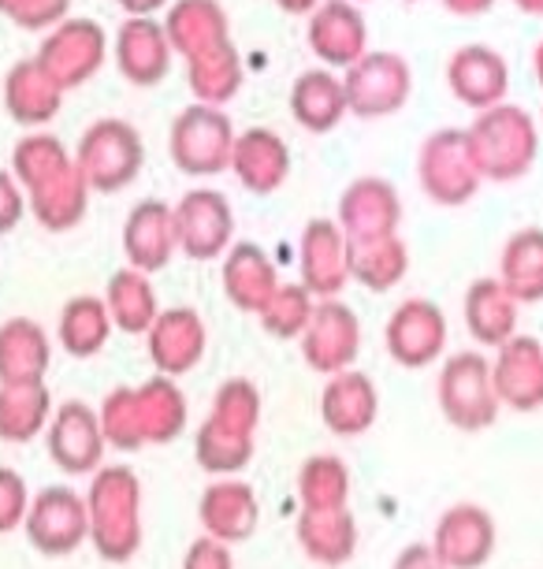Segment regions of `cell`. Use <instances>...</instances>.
I'll return each mask as SVG.
<instances>
[{
  "mask_svg": "<svg viewBox=\"0 0 543 569\" xmlns=\"http://www.w3.org/2000/svg\"><path fill=\"white\" fill-rule=\"evenodd\" d=\"M12 176L27 194V209L46 231L79 228L93 190L82 179L74 153L49 131H30L12 149Z\"/></svg>",
  "mask_w": 543,
  "mask_h": 569,
  "instance_id": "6da1fadb",
  "label": "cell"
},
{
  "mask_svg": "<svg viewBox=\"0 0 543 569\" xmlns=\"http://www.w3.org/2000/svg\"><path fill=\"white\" fill-rule=\"evenodd\" d=\"M104 439L120 450H138L145 443H172L183 432L187 399L172 376H153L142 388L112 391L101 406Z\"/></svg>",
  "mask_w": 543,
  "mask_h": 569,
  "instance_id": "7a4b0ae2",
  "label": "cell"
},
{
  "mask_svg": "<svg viewBox=\"0 0 543 569\" xmlns=\"http://www.w3.org/2000/svg\"><path fill=\"white\" fill-rule=\"evenodd\" d=\"M465 138H470L481 176L492 182L525 179L540 157V123L514 101L476 112L473 123L465 127Z\"/></svg>",
  "mask_w": 543,
  "mask_h": 569,
  "instance_id": "3957f363",
  "label": "cell"
},
{
  "mask_svg": "<svg viewBox=\"0 0 543 569\" xmlns=\"http://www.w3.org/2000/svg\"><path fill=\"white\" fill-rule=\"evenodd\" d=\"M90 540L109 562H131L142 547V485L127 466L98 469L87 496Z\"/></svg>",
  "mask_w": 543,
  "mask_h": 569,
  "instance_id": "277c9868",
  "label": "cell"
},
{
  "mask_svg": "<svg viewBox=\"0 0 543 569\" xmlns=\"http://www.w3.org/2000/svg\"><path fill=\"white\" fill-rule=\"evenodd\" d=\"M74 164H79L93 194H120L142 176L145 142L134 123L120 120V116H104V120H93L82 131Z\"/></svg>",
  "mask_w": 543,
  "mask_h": 569,
  "instance_id": "5b68a950",
  "label": "cell"
},
{
  "mask_svg": "<svg viewBox=\"0 0 543 569\" xmlns=\"http://www.w3.org/2000/svg\"><path fill=\"white\" fill-rule=\"evenodd\" d=\"M435 399L457 432H484L499 421V410H503L492 361L481 350H457L443 361L440 380H435Z\"/></svg>",
  "mask_w": 543,
  "mask_h": 569,
  "instance_id": "8992f818",
  "label": "cell"
},
{
  "mask_svg": "<svg viewBox=\"0 0 543 569\" xmlns=\"http://www.w3.org/2000/svg\"><path fill=\"white\" fill-rule=\"evenodd\" d=\"M235 123L217 104L194 101L168 127V157L183 176H220L231 168V149H235Z\"/></svg>",
  "mask_w": 543,
  "mask_h": 569,
  "instance_id": "52a82bcc",
  "label": "cell"
},
{
  "mask_svg": "<svg viewBox=\"0 0 543 569\" xmlns=\"http://www.w3.org/2000/svg\"><path fill=\"white\" fill-rule=\"evenodd\" d=\"M418 182L435 206L457 209L481 190V168L473 160L465 127H440L418 149Z\"/></svg>",
  "mask_w": 543,
  "mask_h": 569,
  "instance_id": "ba28073f",
  "label": "cell"
},
{
  "mask_svg": "<svg viewBox=\"0 0 543 569\" xmlns=\"http://www.w3.org/2000/svg\"><path fill=\"white\" fill-rule=\"evenodd\" d=\"M343 86L350 116L383 120V116H395L406 109L413 93V71L406 57H399V52L369 49L365 57L343 71Z\"/></svg>",
  "mask_w": 543,
  "mask_h": 569,
  "instance_id": "9c48e42d",
  "label": "cell"
},
{
  "mask_svg": "<svg viewBox=\"0 0 543 569\" xmlns=\"http://www.w3.org/2000/svg\"><path fill=\"white\" fill-rule=\"evenodd\" d=\"M23 529H27V540L34 543L41 555H49V558L74 555L90 540V507L74 488L49 485L30 499Z\"/></svg>",
  "mask_w": 543,
  "mask_h": 569,
  "instance_id": "30bf717a",
  "label": "cell"
},
{
  "mask_svg": "<svg viewBox=\"0 0 543 569\" xmlns=\"http://www.w3.org/2000/svg\"><path fill=\"white\" fill-rule=\"evenodd\" d=\"M34 57L63 90H79L104 68L109 34L93 19H63V23L46 30V41H41Z\"/></svg>",
  "mask_w": 543,
  "mask_h": 569,
  "instance_id": "8fae6325",
  "label": "cell"
},
{
  "mask_svg": "<svg viewBox=\"0 0 543 569\" xmlns=\"http://www.w3.org/2000/svg\"><path fill=\"white\" fill-rule=\"evenodd\" d=\"M179 253L190 261H212L235 246V209L220 190L198 187L172 206Z\"/></svg>",
  "mask_w": 543,
  "mask_h": 569,
  "instance_id": "7c38bea8",
  "label": "cell"
},
{
  "mask_svg": "<svg viewBox=\"0 0 543 569\" xmlns=\"http://www.w3.org/2000/svg\"><path fill=\"white\" fill-rule=\"evenodd\" d=\"M302 358L313 372L335 376L354 369L361 353V320L346 302L339 298H316L313 317L302 336Z\"/></svg>",
  "mask_w": 543,
  "mask_h": 569,
  "instance_id": "4fadbf2b",
  "label": "cell"
},
{
  "mask_svg": "<svg viewBox=\"0 0 543 569\" xmlns=\"http://www.w3.org/2000/svg\"><path fill=\"white\" fill-rule=\"evenodd\" d=\"M46 443H49V458L57 461L63 472L82 477V472L101 469L109 439H104L101 413L93 410L90 402L68 399L52 410L49 425H46Z\"/></svg>",
  "mask_w": 543,
  "mask_h": 569,
  "instance_id": "5bb4252c",
  "label": "cell"
},
{
  "mask_svg": "<svg viewBox=\"0 0 543 569\" xmlns=\"http://www.w3.org/2000/svg\"><path fill=\"white\" fill-rule=\"evenodd\" d=\"M383 347L402 369H429L446 350L443 309L429 298H406L383 328Z\"/></svg>",
  "mask_w": 543,
  "mask_h": 569,
  "instance_id": "9a60e30c",
  "label": "cell"
},
{
  "mask_svg": "<svg viewBox=\"0 0 543 569\" xmlns=\"http://www.w3.org/2000/svg\"><path fill=\"white\" fill-rule=\"evenodd\" d=\"M305 41L321 68L346 71L369 52V23L354 0H324L313 16H305Z\"/></svg>",
  "mask_w": 543,
  "mask_h": 569,
  "instance_id": "2e32d148",
  "label": "cell"
},
{
  "mask_svg": "<svg viewBox=\"0 0 543 569\" xmlns=\"http://www.w3.org/2000/svg\"><path fill=\"white\" fill-rule=\"evenodd\" d=\"M402 223V198L388 179L361 176L339 198V228L346 242H372L399 234Z\"/></svg>",
  "mask_w": 543,
  "mask_h": 569,
  "instance_id": "e0dca14e",
  "label": "cell"
},
{
  "mask_svg": "<svg viewBox=\"0 0 543 569\" xmlns=\"http://www.w3.org/2000/svg\"><path fill=\"white\" fill-rule=\"evenodd\" d=\"M205 320H201L198 309L190 306H175V309H161V317L153 320V328L145 331V350L149 361L161 376H187L190 369H198L201 358H205Z\"/></svg>",
  "mask_w": 543,
  "mask_h": 569,
  "instance_id": "ac0fdd59",
  "label": "cell"
},
{
  "mask_svg": "<svg viewBox=\"0 0 543 569\" xmlns=\"http://www.w3.org/2000/svg\"><path fill=\"white\" fill-rule=\"evenodd\" d=\"M495 518L476 502H457L440 518L432 536L435 555L446 569H481L495 551Z\"/></svg>",
  "mask_w": 543,
  "mask_h": 569,
  "instance_id": "d6986e66",
  "label": "cell"
},
{
  "mask_svg": "<svg viewBox=\"0 0 543 569\" xmlns=\"http://www.w3.org/2000/svg\"><path fill=\"white\" fill-rule=\"evenodd\" d=\"M115 68L131 86H161L172 71L175 49L164 34L161 19H123L112 41Z\"/></svg>",
  "mask_w": 543,
  "mask_h": 569,
  "instance_id": "ffe728a7",
  "label": "cell"
},
{
  "mask_svg": "<svg viewBox=\"0 0 543 569\" xmlns=\"http://www.w3.org/2000/svg\"><path fill=\"white\" fill-rule=\"evenodd\" d=\"M350 283V242L339 220L313 217L302 231V287L313 298H339Z\"/></svg>",
  "mask_w": 543,
  "mask_h": 569,
  "instance_id": "44dd1931",
  "label": "cell"
},
{
  "mask_svg": "<svg viewBox=\"0 0 543 569\" xmlns=\"http://www.w3.org/2000/svg\"><path fill=\"white\" fill-rule=\"evenodd\" d=\"M179 253L175 212L161 198H145L127 212L123 223V257L138 272H161Z\"/></svg>",
  "mask_w": 543,
  "mask_h": 569,
  "instance_id": "7402d4cb",
  "label": "cell"
},
{
  "mask_svg": "<svg viewBox=\"0 0 543 569\" xmlns=\"http://www.w3.org/2000/svg\"><path fill=\"white\" fill-rule=\"evenodd\" d=\"M446 86L465 109L484 112L503 104L510 93V68L492 46H462L446 60Z\"/></svg>",
  "mask_w": 543,
  "mask_h": 569,
  "instance_id": "603a6c76",
  "label": "cell"
},
{
  "mask_svg": "<svg viewBox=\"0 0 543 569\" xmlns=\"http://www.w3.org/2000/svg\"><path fill=\"white\" fill-rule=\"evenodd\" d=\"M242 190L258 198H269L283 187L291 176V146L283 142V134H275L272 127H247L235 138L231 149V168Z\"/></svg>",
  "mask_w": 543,
  "mask_h": 569,
  "instance_id": "cb8c5ba5",
  "label": "cell"
},
{
  "mask_svg": "<svg viewBox=\"0 0 543 569\" xmlns=\"http://www.w3.org/2000/svg\"><path fill=\"white\" fill-rule=\"evenodd\" d=\"M499 402L517 413L543 406V342L532 336H514L499 347L492 361Z\"/></svg>",
  "mask_w": 543,
  "mask_h": 569,
  "instance_id": "d4e9b609",
  "label": "cell"
},
{
  "mask_svg": "<svg viewBox=\"0 0 543 569\" xmlns=\"http://www.w3.org/2000/svg\"><path fill=\"white\" fill-rule=\"evenodd\" d=\"M380 417V391L361 369L328 376L321 391V421L328 432L354 439L365 436Z\"/></svg>",
  "mask_w": 543,
  "mask_h": 569,
  "instance_id": "484cf974",
  "label": "cell"
},
{
  "mask_svg": "<svg viewBox=\"0 0 543 569\" xmlns=\"http://www.w3.org/2000/svg\"><path fill=\"white\" fill-rule=\"evenodd\" d=\"M63 86L41 68L38 57H27L12 63V71L4 74V109L19 127H46L49 120H57V112L63 109Z\"/></svg>",
  "mask_w": 543,
  "mask_h": 569,
  "instance_id": "4316f807",
  "label": "cell"
},
{
  "mask_svg": "<svg viewBox=\"0 0 543 569\" xmlns=\"http://www.w3.org/2000/svg\"><path fill=\"white\" fill-rule=\"evenodd\" d=\"M291 116L309 134H328L350 116L343 74L332 68H309L291 86Z\"/></svg>",
  "mask_w": 543,
  "mask_h": 569,
  "instance_id": "83f0119b",
  "label": "cell"
},
{
  "mask_svg": "<svg viewBox=\"0 0 543 569\" xmlns=\"http://www.w3.org/2000/svg\"><path fill=\"white\" fill-rule=\"evenodd\" d=\"M223 295L242 313H261L264 302L275 295L280 276H275L272 257L258 242H235L223 253Z\"/></svg>",
  "mask_w": 543,
  "mask_h": 569,
  "instance_id": "f1b7e54d",
  "label": "cell"
},
{
  "mask_svg": "<svg viewBox=\"0 0 543 569\" xmlns=\"http://www.w3.org/2000/svg\"><path fill=\"white\" fill-rule=\"evenodd\" d=\"M517 298L499 283V276H484L473 279L470 291H465L462 302V317L465 328H470L473 342L481 347H503L506 339L517 336Z\"/></svg>",
  "mask_w": 543,
  "mask_h": 569,
  "instance_id": "f546056e",
  "label": "cell"
},
{
  "mask_svg": "<svg viewBox=\"0 0 543 569\" xmlns=\"http://www.w3.org/2000/svg\"><path fill=\"white\" fill-rule=\"evenodd\" d=\"M164 34L172 41L175 57H198L220 41L231 38V19L220 0H172L164 16Z\"/></svg>",
  "mask_w": 543,
  "mask_h": 569,
  "instance_id": "4dcf8cb0",
  "label": "cell"
},
{
  "mask_svg": "<svg viewBox=\"0 0 543 569\" xmlns=\"http://www.w3.org/2000/svg\"><path fill=\"white\" fill-rule=\"evenodd\" d=\"M52 342L46 328L30 317L0 325V383H46Z\"/></svg>",
  "mask_w": 543,
  "mask_h": 569,
  "instance_id": "1f68e13d",
  "label": "cell"
},
{
  "mask_svg": "<svg viewBox=\"0 0 543 569\" xmlns=\"http://www.w3.org/2000/svg\"><path fill=\"white\" fill-rule=\"evenodd\" d=\"M198 513L205 532L223 543L250 540L253 529H258V499H253V488L239 485V480H223V485L205 488Z\"/></svg>",
  "mask_w": 543,
  "mask_h": 569,
  "instance_id": "d6a6232c",
  "label": "cell"
},
{
  "mask_svg": "<svg viewBox=\"0 0 543 569\" xmlns=\"http://www.w3.org/2000/svg\"><path fill=\"white\" fill-rule=\"evenodd\" d=\"M187 82H190V93L201 101V104H217L223 109L228 101L239 98L242 82H247V71H242V57L235 49V41H220L198 57L187 60Z\"/></svg>",
  "mask_w": 543,
  "mask_h": 569,
  "instance_id": "836d02e7",
  "label": "cell"
},
{
  "mask_svg": "<svg viewBox=\"0 0 543 569\" xmlns=\"http://www.w3.org/2000/svg\"><path fill=\"white\" fill-rule=\"evenodd\" d=\"M298 543L321 566H343L358 551V525L346 507L339 510H302Z\"/></svg>",
  "mask_w": 543,
  "mask_h": 569,
  "instance_id": "e575fe53",
  "label": "cell"
},
{
  "mask_svg": "<svg viewBox=\"0 0 543 569\" xmlns=\"http://www.w3.org/2000/svg\"><path fill=\"white\" fill-rule=\"evenodd\" d=\"M104 306H109L112 325L127 331V336H145L153 328V320L161 317V306H157V291L149 272H138V268H120L109 279V291H104Z\"/></svg>",
  "mask_w": 543,
  "mask_h": 569,
  "instance_id": "d590c367",
  "label": "cell"
},
{
  "mask_svg": "<svg viewBox=\"0 0 543 569\" xmlns=\"http://www.w3.org/2000/svg\"><path fill=\"white\" fill-rule=\"evenodd\" d=\"M499 283L521 306L543 302V228H521L510 234L499 257Z\"/></svg>",
  "mask_w": 543,
  "mask_h": 569,
  "instance_id": "8d00e7d4",
  "label": "cell"
},
{
  "mask_svg": "<svg viewBox=\"0 0 543 569\" xmlns=\"http://www.w3.org/2000/svg\"><path fill=\"white\" fill-rule=\"evenodd\" d=\"M112 317L104 298L98 295H74L68 306L60 309V347L71 353V358H93V353L104 350V342L112 336Z\"/></svg>",
  "mask_w": 543,
  "mask_h": 569,
  "instance_id": "74e56055",
  "label": "cell"
},
{
  "mask_svg": "<svg viewBox=\"0 0 543 569\" xmlns=\"http://www.w3.org/2000/svg\"><path fill=\"white\" fill-rule=\"evenodd\" d=\"M52 417V399L46 383H0V439L27 443Z\"/></svg>",
  "mask_w": 543,
  "mask_h": 569,
  "instance_id": "f35d334b",
  "label": "cell"
},
{
  "mask_svg": "<svg viewBox=\"0 0 543 569\" xmlns=\"http://www.w3.org/2000/svg\"><path fill=\"white\" fill-rule=\"evenodd\" d=\"M410 272V250L399 234L372 242H350V279H358L369 291H391Z\"/></svg>",
  "mask_w": 543,
  "mask_h": 569,
  "instance_id": "ab89813d",
  "label": "cell"
},
{
  "mask_svg": "<svg viewBox=\"0 0 543 569\" xmlns=\"http://www.w3.org/2000/svg\"><path fill=\"white\" fill-rule=\"evenodd\" d=\"M298 491L305 510H339L350 496V472L332 455H313L298 472Z\"/></svg>",
  "mask_w": 543,
  "mask_h": 569,
  "instance_id": "60d3db41",
  "label": "cell"
},
{
  "mask_svg": "<svg viewBox=\"0 0 543 569\" xmlns=\"http://www.w3.org/2000/svg\"><path fill=\"white\" fill-rule=\"evenodd\" d=\"M313 306H316V298L309 295L302 283H280L258 313L261 328L275 339H298L305 331L309 317H313Z\"/></svg>",
  "mask_w": 543,
  "mask_h": 569,
  "instance_id": "b9f144b4",
  "label": "cell"
},
{
  "mask_svg": "<svg viewBox=\"0 0 543 569\" xmlns=\"http://www.w3.org/2000/svg\"><path fill=\"white\" fill-rule=\"evenodd\" d=\"M209 421H217L220 428H228V432L235 436H253V428L261 421V395L253 388L250 380H228L220 383L217 391V406H212Z\"/></svg>",
  "mask_w": 543,
  "mask_h": 569,
  "instance_id": "7bdbcfd3",
  "label": "cell"
},
{
  "mask_svg": "<svg viewBox=\"0 0 543 569\" xmlns=\"http://www.w3.org/2000/svg\"><path fill=\"white\" fill-rule=\"evenodd\" d=\"M194 455L201 461V469L235 472L247 466L253 455V436H235V432H228V428H220L217 421H205L198 432Z\"/></svg>",
  "mask_w": 543,
  "mask_h": 569,
  "instance_id": "ee69618b",
  "label": "cell"
},
{
  "mask_svg": "<svg viewBox=\"0 0 543 569\" xmlns=\"http://www.w3.org/2000/svg\"><path fill=\"white\" fill-rule=\"evenodd\" d=\"M71 12V0H0V16L19 30H52Z\"/></svg>",
  "mask_w": 543,
  "mask_h": 569,
  "instance_id": "f6af8a7d",
  "label": "cell"
},
{
  "mask_svg": "<svg viewBox=\"0 0 543 569\" xmlns=\"http://www.w3.org/2000/svg\"><path fill=\"white\" fill-rule=\"evenodd\" d=\"M30 488L16 469L0 466V532H16L27 521L30 510Z\"/></svg>",
  "mask_w": 543,
  "mask_h": 569,
  "instance_id": "bcb514c9",
  "label": "cell"
},
{
  "mask_svg": "<svg viewBox=\"0 0 543 569\" xmlns=\"http://www.w3.org/2000/svg\"><path fill=\"white\" fill-rule=\"evenodd\" d=\"M27 217V194L8 168H0V234H12Z\"/></svg>",
  "mask_w": 543,
  "mask_h": 569,
  "instance_id": "7dc6e473",
  "label": "cell"
},
{
  "mask_svg": "<svg viewBox=\"0 0 543 569\" xmlns=\"http://www.w3.org/2000/svg\"><path fill=\"white\" fill-rule=\"evenodd\" d=\"M183 569H235V558H231V547L223 540L201 536V540L190 543V551L183 558Z\"/></svg>",
  "mask_w": 543,
  "mask_h": 569,
  "instance_id": "c3c4849f",
  "label": "cell"
},
{
  "mask_svg": "<svg viewBox=\"0 0 543 569\" xmlns=\"http://www.w3.org/2000/svg\"><path fill=\"white\" fill-rule=\"evenodd\" d=\"M391 569H446V566H443V558L435 555L432 543H410V547H402V555L395 558Z\"/></svg>",
  "mask_w": 543,
  "mask_h": 569,
  "instance_id": "681fc988",
  "label": "cell"
},
{
  "mask_svg": "<svg viewBox=\"0 0 543 569\" xmlns=\"http://www.w3.org/2000/svg\"><path fill=\"white\" fill-rule=\"evenodd\" d=\"M440 4L446 8L451 16H462V19H476L484 12H492V8L499 4V0H440Z\"/></svg>",
  "mask_w": 543,
  "mask_h": 569,
  "instance_id": "f907efd6",
  "label": "cell"
},
{
  "mask_svg": "<svg viewBox=\"0 0 543 569\" xmlns=\"http://www.w3.org/2000/svg\"><path fill=\"white\" fill-rule=\"evenodd\" d=\"M168 4H172V0H115V8L127 12L131 19H153Z\"/></svg>",
  "mask_w": 543,
  "mask_h": 569,
  "instance_id": "816d5d0a",
  "label": "cell"
},
{
  "mask_svg": "<svg viewBox=\"0 0 543 569\" xmlns=\"http://www.w3.org/2000/svg\"><path fill=\"white\" fill-rule=\"evenodd\" d=\"M321 4H324V0H275V8H280V12H286V16H298V19L313 16Z\"/></svg>",
  "mask_w": 543,
  "mask_h": 569,
  "instance_id": "f5cc1de1",
  "label": "cell"
},
{
  "mask_svg": "<svg viewBox=\"0 0 543 569\" xmlns=\"http://www.w3.org/2000/svg\"><path fill=\"white\" fill-rule=\"evenodd\" d=\"M532 71H536V82L543 90V38L536 41V49H532Z\"/></svg>",
  "mask_w": 543,
  "mask_h": 569,
  "instance_id": "db71d44e",
  "label": "cell"
},
{
  "mask_svg": "<svg viewBox=\"0 0 543 569\" xmlns=\"http://www.w3.org/2000/svg\"><path fill=\"white\" fill-rule=\"evenodd\" d=\"M525 16H543V0H514Z\"/></svg>",
  "mask_w": 543,
  "mask_h": 569,
  "instance_id": "11a10c76",
  "label": "cell"
},
{
  "mask_svg": "<svg viewBox=\"0 0 543 569\" xmlns=\"http://www.w3.org/2000/svg\"><path fill=\"white\" fill-rule=\"evenodd\" d=\"M540 127H543V101H540Z\"/></svg>",
  "mask_w": 543,
  "mask_h": 569,
  "instance_id": "9f6ffc18",
  "label": "cell"
},
{
  "mask_svg": "<svg viewBox=\"0 0 543 569\" xmlns=\"http://www.w3.org/2000/svg\"><path fill=\"white\" fill-rule=\"evenodd\" d=\"M354 4H369V0H354Z\"/></svg>",
  "mask_w": 543,
  "mask_h": 569,
  "instance_id": "6f0895ef",
  "label": "cell"
}]
</instances>
